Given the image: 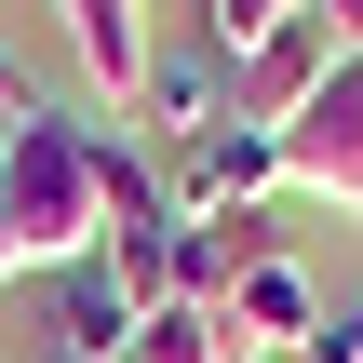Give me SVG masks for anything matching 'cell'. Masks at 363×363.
<instances>
[{
	"label": "cell",
	"instance_id": "cell-1",
	"mask_svg": "<svg viewBox=\"0 0 363 363\" xmlns=\"http://www.w3.org/2000/svg\"><path fill=\"white\" fill-rule=\"evenodd\" d=\"M94 135H108V121H81V108H54V94L0 135L27 269H81V256H108V175H94Z\"/></svg>",
	"mask_w": 363,
	"mask_h": 363
},
{
	"label": "cell",
	"instance_id": "cell-2",
	"mask_svg": "<svg viewBox=\"0 0 363 363\" xmlns=\"http://www.w3.org/2000/svg\"><path fill=\"white\" fill-rule=\"evenodd\" d=\"M283 189H310V202H363V54H337L323 94L283 121Z\"/></svg>",
	"mask_w": 363,
	"mask_h": 363
},
{
	"label": "cell",
	"instance_id": "cell-3",
	"mask_svg": "<svg viewBox=\"0 0 363 363\" xmlns=\"http://www.w3.org/2000/svg\"><path fill=\"white\" fill-rule=\"evenodd\" d=\"M337 54H350V40H337L323 13H283V27H269V40H256V54L229 67V121L283 135V121H296V108L323 94V67H337Z\"/></svg>",
	"mask_w": 363,
	"mask_h": 363
},
{
	"label": "cell",
	"instance_id": "cell-4",
	"mask_svg": "<svg viewBox=\"0 0 363 363\" xmlns=\"http://www.w3.org/2000/svg\"><path fill=\"white\" fill-rule=\"evenodd\" d=\"M269 189H283V135H256V121H216L202 148L162 162V202L175 216H256Z\"/></svg>",
	"mask_w": 363,
	"mask_h": 363
},
{
	"label": "cell",
	"instance_id": "cell-5",
	"mask_svg": "<svg viewBox=\"0 0 363 363\" xmlns=\"http://www.w3.org/2000/svg\"><path fill=\"white\" fill-rule=\"evenodd\" d=\"M216 323H229V350H242V363H283L310 323H323V283L269 242V256H242V283H229V310H216Z\"/></svg>",
	"mask_w": 363,
	"mask_h": 363
},
{
	"label": "cell",
	"instance_id": "cell-6",
	"mask_svg": "<svg viewBox=\"0 0 363 363\" xmlns=\"http://www.w3.org/2000/svg\"><path fill=\"white\" fill-rule=\"evenodd\" d=\"M216 121H229V67H216V54H148V81H135V148L175 162V148H202Z\"/></svg>",
	"mask_w": 363,
	"mask_h": 363
},
{
	"label": "cell",
	"instance_id": "cell-7",
	"mask_svg": "<svg viewBox=\"0 0 363 363\" xmlns=\"http://www.w3.org/2000/svg\"><path fill=\"white\" fill-rule=\"evenodd\" d=\"M135 283L108 269V256H81V269H54V363H135Z\"/></svg>",
	"mask_w": 363,
	"mask_h": 363
},
{
	"label": "cell",
	"instance_id": "cell-8",
	"mask_svg": "<svg viewBox=\"0 0 363 363\" xmlns=\"http://www.w3.org/2000/svg\"><path fill=\"white\" fill-rule=\"evenodd\" d=\"M67 13V54H81V81H94V108H135V81H148V0H54Z\"/></svg>",
	"mask_w": 363,
	"mask_h": 363
},
{
	"label": "cell",
	"instance_id": "cell-9",
	"mask_svg": "<svg viewBox=\"0 0 363 363\" xmlns=\"http://www.w3.org/2000/svg\"><path fill=\"white\" fill-rule=\"evenodd\" d=\"M135 363H242V350H229V323H216V310H189V296H162V310L135 323Z\"/></svg>",
	"mask_w": 363,
	"mask_h": 363
},
{
	"label": "cell",
	"instance_id": "cell-10",
	"mask_svg": "<svg viewBox=\"0 0 363 363\" xmlns=\"http://www.w3.org/2000/svg\"><path fill=\"white\" fill-rule=\"evenodd\" d=\"M269 27H283V0H202V54H216V67H242Z\"/></svg>",
	"mask_w": 363,
	"mask_h": 363
},
{
	"label": "cell",
	"instance_id": "cell-11",
	"mask_svg": "<svg viewBox=\"0 0 363 363\" xmlns=\"http://www.w3.org/2000/svg\"><path fill=\"white\" fill-rule=\"evenodd\" d=\"M283 363H363V296H323V323H310Z\"/></svg>",
	"mask_w": 363,
	"mask_h": 363
},
{
	"label": "cell",
	"instance_id": "cell-12",
	"mask_svg": "<svg viewBox=\"0 0 363 363\" xmlns=\"http://www.w3.org/2000/svg\"><path fill=\"white\" fill-rule=\"evenodd\" d=\"M0 108H13V121L40 108V81H27V54H13V27H0Z\"/></svg>",
	"mask_w": 363,
	"mask_h": 363
},
{
	"label": "cell",
	"instance_id": "cell-13",
	"mask_svg": "<svg viewBox=\"0 0 363 363\" xmlns=\"http://www.w3.org/2000/svg\"><path fill=\"white\" fill-rule=\"evenodd\" d=\"M0 283H27V229H13V175H0Z\"/></svg>",
	"mask_w": 363,
	"mask_h": 363
},
{
	"label": "cell",
	"instance_id": "cell-14",
	"mask_svg": "<svg viewBox=\"0 0 363 363\" xmlns=\"http://www.w3.org/2000/svg\"><path fill=\"white\" fill-rule=\"evenodd\" d=\"M323 27H337V40H350V54H363V0H323Z\"/></svg>",
	"mask_w": 363,
	"mask_h": 363
},
{
	"label": "cell",
	"instance_id": "cell-15",
	"mask_svg": "<svg viewBox=\"0 0 363 363\" xmlns=\"http://www.w3.org/2000/svg\"><path fill=\"white\" fill-rule=\"evenodd\" d=\"M283 13H323V0H283Z\"/></svg>",
	"mask_w": 363,
	"mask_h": 363
}]
</instances>
